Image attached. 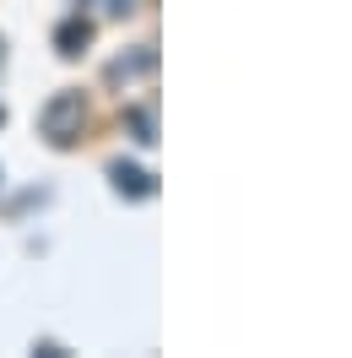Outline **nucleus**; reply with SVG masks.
I'll list each match as a JSON object with an SVG mask.
<instances>
[{
  "label": "nucleus",
  "mask_w": 352,
  "mask_h": 358,
  "mask_svg": "<svg viewBox=\"0 0 352 358\" xmlns=\"http://www.w3.org/2000/svg\"><path fill=\"white\" fill-rule=\"evenodd\" d=\"M82 120H87V103H82V92H54L38 114V131L54 141V147H71L76 136H82Z\"/></svg>",
  "instance_id": "obj_1"
},
{
  "label": "nucleus",
  "mask_w": 352,
  "mask_h": 358,
  "mask_svg": "<svg viewBox=\"0 0 352 358\" xmlns=\"http://www.w3.org/2000/svg\"><path fill=\"white\" fill-rule=\"evenodd\" d=\"M109 179H114V190H119V196H131V201H147V196H157V179L147 174L141 163H114Z\"/></svg>",
  "instance_id": "obj_2"
},
{
  "label": "nucleus",
  "mask_w": 352,
  "mask_h": 358,
  "mask_svg": "<svg viewBox=\"0 0 352 358\" xmlns=\"http://www.w3.org/2000/svg\"><path fill=\"white\" fill-rule=\"evenodd\" d=\"M157 66V55H152V44H141L135 55H119L109 66V82H135V76H147V71Z\"/></svg>",
  "instance_id": "obj_3"
},
{
  "label": "nucleus",
  "mask_w": 352,
  "mask_h": 358,
  "mask_svg": "<svg viewBox=\"0 0 352 358\" xmlns=\"http://www.w3.org/2000/svg\"><path fill=\"white\" fill-rule=\"evenodd\" d=\"M87 38H92V27L82 22V17H71V22L60 27V33H54V44H60V55H82V49H87Z\"/></svg>",
  "instance_id": "obj_4"
},
{
  "label": "nucleus",
  "mask_w": 352,
  "mask_h": 358,
  "mask_svg": "<svg viewBox=\"0 0 352 358\" xmlns=\"http://www.w3.org/2000/svg\"><path fill=\"white\" fill-rule=\"evenodd\" d=\"M125 125L135 131V141H141V147H152V141H157V131H152V109H131V114H125Z\"/></svg>",
  "instance_id": "obj_5"
},
{
  "label": "nucleus",
  "mask_w": 352,
  "mask_h": 358,
  "mask_svg": "<svg viewBox=\"0 0 352 358\" xmlns=\"http://www.w3.org/2000/svg\"><path fill=\"white\" fill-rule=\"evenodd\" d=\"M0 60H6V44H0Z\"/></svg>",
  "instance_id": "obj_6"
},
{
  "label": "nucleus",
  "mask_w": 352,
  "mask_h": 358,
  "mask_svg": "<svg viewBox=\"0 0 352 358\" xmlns=\"http://www.w3.org/2000/svg\"><path fill=\"white\" fill-rule=\"evenodd\" d=\"M0 125H6V109H0Z\"/></svg>",
  "instance_id": "obj_7"
}]
</instances>
